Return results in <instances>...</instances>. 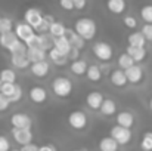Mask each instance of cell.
Returning <instances> with one entry per match:
<instances>
[{
	"mask_svg": "<svg viewBox=\"0 0 152 151\" xmlns=\"http://www.w3.org/2000/svg\"><path fill=\"white\" fill-rule=\"evenodd\" d=\"M9 151H19V150H15V148H10Z\"/></svg>",
	"mask_w": 152,
	"mask_h": 151,
	"instance_id": "816d5d0a",
	"label": "cell"
},
{
	"mask_svg": "<svg viewBox=\"0 0 152 151\" xmlns=\"http://www.w3.org/2000/svg\"><path fill=\"white\" fill-rule=\"evenodd\" d=\"M13 19L9 16H1L0 19V34H6V33H12L13 31Z\"/></svg>",
	"mask_w": 152,
	"mask_h": 151,
	"instance_id": "836d02e7",
	"label": "cell"
},
{
	"mask_svg": "<svg viewBox=\"0 0 152 151\" xmlns=\"http://www.w3.org/2000/svg\"><path fill=\"white\" fill-rule=\"evenodd\" d=\"M139 15H140V18L143 19L145 24H152V3L143 4L139 10Z\"/></svg>",
	"mask_w": 152,
	"mask_h": 151,
	"instance_id": "e575fe53",
	"label": "cell"
},
{
	"mask_svg": "<svg viewBox=\"0 0 152 151\" xmlns=\"http://www.w3.org/2000/svg\"><path fill=\"white\" fill-rule=\"evenodd\" d=\"M139 147L142 151H152V130H146L142 135Z\"/></svg>",
	"mask_w": 152,
	"mask_h": 151,
	"instance_id": "d6a6232c",
	"label": "cell"
},
{
	"mask_svg": "<svg viewBox=\"0 0 152 151\" xmlns=\"http://www.w3.org/2000/svg\"><path fill=\"white\" fill-rule=\"evenodd\" d=\"M39 150V145L36 144H30V145H25V147H21L19 151H37Z\"/></svg>",
	"mask_w": 152,
	"mask_h": 151,
	"instance_id": "c3c4849f",
	"label": "cell"
},
{
	"mask_svg": "<svg viewBox=\"0 0 152 151\" xmlns=\"http://www.w3.org/2000/svg\"><path fill=\"white\" fill-rule=\"evenodd\" d=\"M10 135H12L13 141L21 147L33 144V139H34V135H33L31 129H12Z\"/></svg>",
	"mask_w": 152,
	"mask_h": 151,
	"instance_id": "52a82bcc",
	"label": "cell"
},
{
	"mask_svg": "<svg viewBox=\"0 0 152 151\" xmlns=\"http://www.w3.org/2000/svg\"><path fill=\"white\" fill-rule=\"evenodd\" d=\"M10 64L16 70H27L30 67V62L25 55H10Z\"/></svg>",
	"mask_w": 152,
	"mask_h": 151,
	"instance_id": "484cf974",
	"label": "cell"
},
{
	"mask_svg": "<svg viewBox=\"0 0 152 151\" xmlns=\"http://www.w3.org/2000/svg\"><path fill=\"white\" fill-rule=\"evenodd\" d=\"M123 24L126 28H130V30H136L139 22H137V18L134 15H124L123 16Z\"/></svg>",
	"mask_w": 152,
	"mask_h": 151,
	"instance_id": "8d00e7d4",
	"label": "cell"
},
{
	"mask_svg": "<svg viewBox=\"0 0 152 151\" xmlns=\"http://www.w3.org/2000/svg\"><path fill=\"white\" fill-rule=\"evenodd\" d=\"M65 30H66V27L61 21H55L53 24H50L48 33H49V36H50L52 39H59V37H64Z\"/></svg>",
	"mask_w": 152,
	"mask_h": 151,
	"instance_id": "d4e9b609",
	"label": "cell"
},
{
	"mask_svg": "<svg viewBox=\"0 0 152 151\" xmlns=\"http://www.w3.org/2000/svg\"><path fill=\"white\" fill-rule=\"evenodd\" d=\"M39 36H40V46L39 48L48 53L53 48V39H52L49 34H39Z\"/></svg>",
	"mask_w": 152,
	"mask_h": 151,
	"instance_id": "d590c367",
	"label": "cell"
},
{
	"mask_svg": "<svg viewBox=\"0 0 152 151\" xmlns=\"http://www.w3.org/2000/svg\"><path fill=\"white\" fill-rule=\"evenodd\" d=\"M55 22V18L52 16V15H43V18H42V22L37 25V28L34 30V33L37 34H48V31H49V27H50V24Z\"/></svg>",
	"mask_w": 152,
	"mask_h": 151,
	"instance_id": "83f0119b",
	"label": "cell"
},
{
	"mask_svg": "<svg viewBox=\"0 0 152 151\" xmlns=\"http://www.w3.org/2000/svg\"><path fill=\"white\" fill-rule=\"evenodd\" d=\"M0 19H1V15H0Z\"/></svg>",
	"mask_w": 152,
	"mask_h": 151,
	"instance_id": "f5cc1de1",
	"label": "cell"
},
{
	"mask_svg": "<svg viewBox=\"0 0 152 151\" xmlns=\"http://www.w3.org/2000/svg\"><path fill=\"white\" fill-rule=\"evenodd\" d=\"M10 124H12V129H31L33 119L30 114L24 111H16L10 116Z\"/></svg>",
	"mask_w": 152,
	"mask_h": 151,
	"instance_id": "8992f818",
	"label": "cell"
},
{
	"mask_svg": "<svg viewBox=\"0 0 152 151\" xmlns=\"http://www.w3.org/2000/svg\"><path fill=\"white\" fill-rule=\"evenodd\" d=\"M72 151H87V150H84V148H80V150H72Z\"/></svg>",
	"mask_w": 152,
	"mask_h": 151,
	"instance_id": "f907efd6",
	"label": "cell"
},
{
	"mask_svg": "<svg viewBox=\"0 0 152 151\" xmlns=\"http://www.w3.org/2000/svg\"><path fill=\"white\" fill-rule=\"evenodd\" d=\"M117 62H118V67H120V70H123V71H126L127 68H130L132 65H134V62H133V59L126 53V52H123V53H120L118 55V58H117Z\"/></svg>",
	"mask_w": 152,
	"mask_h": 151,
	"instance_id": "1f68e13d",
	"label": "cell"
},
{
	"mask_svg": "<svg viewBox=\"0 0 152 151\" xmlns=\"http://www.w3.org/2000/svg\"><path fill=\"white\" fill-rule=\"evenodd\" d=\"M127 42H129V46H132V48H145V45H146V40L140 34V31L130 33L127 36Z\"/></svg>",
	"mask_w": 152,
	"mask_h": 151,
	"instance_id": "7402d4cb",
	"label": "cell"
},
{
	"mask_svg": "<svg viewBox=\"0 0 152 151\" xmlns=\"http://www.w3.org/2000/svg\"><path fill=\"white\" fill-rule=\"evenodd\" d=\"M78 37H81L84 42L87 40H93L96 33H98V25H96V21L93 18H89V16H81V18H77L74 21V28H72Z\"/></svg>",
	"mask_w": 152,
	"mask_h": 151,
	"instance_id": "6da1fadb",
	"label": "cell"
},
{
	"mask_svg": "<svg viewBox=\"0 0 152 151\" xmlns=\"http://www.w3.org/2000/svg\"><path fill=\"white\" fill-rule=\"evenodd\" d=\"M30 71L37 79H46L50 74V62L49 61H42V62H37V64H31Z\"/></svg>",
	"mask_w": 152,
	"mask_h": 151,
	"instance_id": "4fadbf2b",
	"label": "cell"
},
{
	"mask_svg": "<svg viewBox=\"0 0 152 151\" xmlns=\"http://www.w3.org/2000/svg\"><path fill=\"white\" fill-rule=\"evenodd\" d=\"M22 96H24L22 88H21L19 85H15V91H13L12 96L9 98V102H10V104H12V102H19V101L22 99Z\"/></svg>",
	"mask_w": 152,
	"mask_h": 151,
	"instance_id": "ab89813d",
	"label": "cell"
},
{
	"mask_svg": "<svg viewBox=\"0 0 152 151\" xmlns=\"http://www.w3.org/2000/svg\"><path fill=\"white\" fill-rule=\"evenodd\" d=\"M10 150V141L7 136L0 135V151H9Z\"/></svg>",
	"mask_w": 152,
	"mask_h": 151,
	"instance_id": "b9f144b4",
	"label": "cell"
},
{
	"mask_svg": "<svg viewBox=\"0 0 152 151\" xmlns=\"http://www.w3.org/2000/svg\"><path fill=\"white\" fill-rule=\"evenodd\" d=\"M64 37L68 40V43H69V46H71V48L78 49V50H81L83 48H84V43H86V42H84L81 37H78V36H77V33H75L72 28H66V30H65Z\"/></svg>",
	"mask_w": 152,
	"mask_h": 151,
	"instance_id": "9a60e30c",
	"label": "cell"
},
{
	"mask_svg": "<svg viewBox=\"0 0 152 151\" xmlns=\"http://www.w3.org/2000/svg\"><path fill=\"white\" fill-rule=\"evenodd\" d=\"M0 82L15 85V82H16V73H15V70L13 68H3V70H0Z\"/></svg>",
	"mask_w": 152,
	"mask_h": 151,
	"instance_id": "f1b7e54d",
	"label": "cell"
},
{
	"mask_svg": "<svg viewBox=\"0 0 152 151\" xmlns=\"http://www.w3.org/2000/svg\"><path fill=\"white\" fill-rule=\"evenodd\" d=\"M16 40H18V39L15 37L13 31H12V33H6V34H0V46L4 48L6 50L10 49Z\"/></svg>",
	"mask_w": 152,
	"mask_h": 151,
	"instance_id": "4dcf8cb0",
	"label": "cell"
},
{
	"mask_svg": "<svg viewBox=\"0 0 152 151\" xmlns=\"http://www.w3.org/2000/svg\"><path fill=\"white\" fill-rule=\"evenodd\" d=\"M13 34H15V37H16L19 42H22V43L25 45L27 40L31 39L36 33H34V30H33L30 25H27L25 22H16V24L13 25Z\"/></svg>",
	"mask_w": 152,
	"mask_h": 151,
	"instance_id": "8fae6325",
	"label": "cell"
},
{
	"mask_svg": "<svg viewBox=\"0 0 152 151\" xmlns=\"http://www.w3.org/2000/svg\"><path fill=\"white\" fill-rule=\"evenodd\" d=\"M66 59L68 61H77V59H80V50L78 49H74V48H71L69 52H68V55H66Z\"/></svg>",
	"mask_w": 152,
	"mask_h": 151,
	"instance_id": "ee69618b",
	"label": "cell"
},
{
	"mask_svg": "<svg viewBox=\"0 0 152 151\" xmlns=\"http://www.w3.org/2000/svg\"><path fill=\"white\" fill-rule=\"evenodd\" d=\"M66 122H68V126L72 130H75V132H84L90 126L89 116L83 110H74V111H71L68 114V117H66Z\"/></svg>",
	"mask_w": 152,
	"mask_h": 151,
	"instance_id": "3957f363",
	"label": "cell"
},
{
	"mask_svg": "<svg viewBox=\"0 0 152 151\" xmlns=\"http://www.w3.org/2000/svg\"><path fill=\"white\" fill-rule=\"evenodd\" d=\"M92 52L101 62H109L114 58V48L108 42H103V40L93 43Z\"/></svg>",
	"mask_w": 152,
	"mask_h": 151,
	"instance_id": "5b68a950",
	"label": "cell"
},
{
	"mask_svg": "<svg viewBox=\"0 0 152 151\" xmlns=\"http://www.w3.org/2000/svg\"><path fill=\"white\" fill-rule=\"evenodd\" d=\"M109 136L118 144V147H126L133 139V132L130 129H124L121 126H112L109 130Z\"/></svg>",
	"mask_w": 152,
	"mask_h": 151,
	"instance_id": "277c9868",
	"label": "cell"
},
{
	"mask_svg": "<svg viewBox=\"0 0 152 151\" xmlns=\"http://www.w3.org/2000/svg\"><path fill=\"white\" fill-rule=\"evenodd\" d=\"M124 74H126L127 83L137 85V83H140V82L143 80V77H145V70H143L140 65L134 64V65H132L130 68H127V70L124 71Z\"/></svg>",
	"mask_w": 152,
	"mask_h": 151,
	"instance_id": "7c38bea8",
	"label": "cell"
},
{
	"mask_svg": "<svg viewBox=\"0 0 152 151\" xmlns=\"http://www.w3.org/2000/svg\"><path fill=\"white\" fill-rule=\"evenodd\" d=\"M117 111H118V105H117L115 101L111 99V98L103 99L101 108H99V113H101L103 117H112V116L117 114Z\"/></svg>",
	"mask_w": 152,
	"mask_h": 151,
	"instance_id": "e0dca14e",
	"label": "cell"
},
{
	"mask_svg": "<svg viewBox=\"0 0 152 151\" xmlns=\"http://www.w3.org/2000/svg\"><path fill=\"white\" fill-rule=\"evenodd\" d=\"M126 53L133 59L134 64L139 65L142 61H145V58L148 55V50L145 49V48H132V46H127L126 48Z\"/></svg>",
	"mask_w": 152,
	"mask_h": 151,
	"instance_id": "d6986e66",
	"label": "cell"
},
{
	"mask_svg": "<svg viewBox=\"0 0 152 151\" xmlns=\"http://www.w3.org/2000/svg\"><path fill=\"white\" fill-rule=\"evenodd\" d=\"M109 82H111V85L115 86V88H124V86H127L126 74H124V71L120 70V68L111 70V73H109Z\"/></svg>",
	"mask_w": 152,
	"mask_h": 151,
	"instance_id": "2e32d148",
	"label": "cell"
},
{
	"mask_svg": "<svg viewBox=\"0 0 152 151\" xmlns=\"http://www.w3.org/2000/svg\"><path fill=\"white\" fill-rule=\"evenodd\" d=\"M106 9L114 15H123L127 10V3L124 0H109L106 3Z\"/></svg>",
	"mask_w": 152,
	"mask_h": 151,
	"instance_id": "44dd1931",
	"label": "cell"
},
{
	"mask_svg": "<svg viewBox=\"0 0 152 151\" xmlns=\"http://www.w3.org/2000/svg\"><path fill=\"white\" fill-rule=\"evenodd\" d=\"M28 98L33 104L36 105H42L45 104L46 101L49 99V94L46 91V88L40 86V85H36V86H31L30 91H28Z\"/></svg>",
	"mask_w": 152,
	"mask_h": 151,
	"instance_id": "9c48e42d",
	"label": "cell"
},
{
	"mask_svg": "<svg viewBox=\"0 0 152 151\" xmlns=\"http://www.w3.org/2000/svg\"><path fill=\"white\" fill-rule=\"evenodd\" d=\"M87 67H89V64L84 59H77V61H72L69 64V71H71V74L81 77V76H86Z\"/></svg>",
	"mask_w": 152,
	"mask_h": 151,
	"instance_id": "ffe728a7",
	"label": "cell"
},
{
	"mask_svg": "<svg viewBox=\"0 0 152 151\" xmlns=\"http://www.w3.org/2000/svg\"><path fill=\"white\" fill-rule=\"evenodd\" d=\"M115 122H117V126H121L124 129H133L134 124H136V117L132 111L129 110H123V111H118L115 114Z\"/></svg>",
	"mask_w": 152,
	"mask_h": 151,
	"instance_id": "ba28073f",
	"label": "cell"
},
{
	"mask_svg": "<svg viewBox=\"0 0 152 151\" xmlns=\"http://www.w3.org/2000/svg\"><path fill=\"white\" fill-rule=\"evenodd\" d=\"M53 49L58 50L61 55L66 56L69 49H71V46H69V43L65 37H59V39H53Z\"/></svg>",
	"mask_w": 152,
	"mask_h": 151,
	"instance_id": "4316f807",
	"label": "cell"
},
{
	"mask_svg": "<svg viewBox=\"0 0 152 151\" xmlns=\"http://www.w3.org/2000/svg\"><path fill=\"white\" fill-rule=\"evenodd\" d=\"M140 34L145 37L146 42H152V24H143V27L140 30Z\"/></svg>",
	"mask_w": 152,
	"mask_h": 151,
	"instance_id": "60d3db41",
	"label": "cell"
},
{
	"mask_svg": "<svg viewBox=\"0 0 152 151\" xmlns=\"http://www.w3.org/2000/svg\"><path fill=\"white\" fill-rule=\"evenodd\" d=\"M98 147H99L101 151H118L120 150L118 144L111 136H103V138H101L99 142H98Z\"/></svg>",
	"mask_w": 152,
	"mask_h": 151,
	"instance_id": "cb8c5ba5",
	"label": "cell"
},
{
	"mask_svg": "<svg viewBox=\"0 0 152 151\" xmlns=\"http://www.w3.org/2000/svg\"><path fill=\"white\" fill-rule=\"evenodd\" d=\"M43 12L39 9V7H28L24 13V22L27 25H30L33 30L37 28V25L42 22V18H43Z\"/></svg>",
	"mask_w": 152,
	"mask_h": 151,
	"instance_id": "30bf717a",
	"label": "cell"
},
{
	"mask_svg": "<svg viewBox=\"0 0 152 151\" xmlns=\"http://www.w3.org/2000/svg\"><path fill=\"white\" fill-rule=\"evenodd\" d=\"M50 89L58 98H69L74 92V83L69 77L59 74L55 76L50 82Z\"/></svg>",
	"mask_w": 152,
	"mask_h": 151,
	"instance_id": "7a4b0ae2",
	"label": "cell"
},
{
	"mask_svg": "<svg viewBox=\"0 0 152 151\" xmlns=\"http://www.w3.org/2000/svg\"><path fill=\"white\" fill-rule=\"evenodd\" d=\"M59 6H61L64 10H66V12L74 10V3H72V0H61V1H59Z\"/></svg>",
	"mask_w": 152,
	"mask_h": 151,
	"instance_id": "7bdbcfd3",
	"label": "cell"
},
{
	"mask_svg": "<svg viewBox=\"0 0 152 151\" xmlns=\"http://www.w3.org/2000/svg\"><path fill=\"white\" fill-rule=\"evenodd\" d=\"M72 3H74V10H83L84 7H87L86 0H72Z\"/></svg>",
	"mask_w": 152,
	"mask_h": 151,
	"instance_id": "bcb514c9",
	"label": "cell"
},
{
	"mask_svg": "<svg viewBox=\"0 0 152 151\" xmlns=\"http://www.w3.org/2000/svg\"><path fill=\"white\" fill-rule=\"evenodd\" d=\"M9 107H10V102H9V99L0 94V113L7 111V108H9Z\"/></svg>",
	"mask_w": 152,
	"mask_h": 151,
	"instance_id": "f6af8a7d",
	"label": "cell"
},
{
	"mask_svg": "<svg viewBox=\"0 0 152 151\" xmlns=\"http://www.w3.org/2000/svg\"><path fill=\"white\" fill-rule=\"evenodd\" d=\"M103 99L105 98H103V94L102 92H99V91H90L86 95V105L92 111H99Z\"/></svg>",
	"mask_w": 152,
	"mask_h": 151,
	"instance_id": "5bb4252c",
	"label": "cell"
},
{
	"mask_svg": "<svg viewBox=\"0 0 152 151\" xmlns=\"http://www.w3.org/2000/svg\"><path fill=\"white\" fill-rule=\"evenodd\" d=\"M9 52H10V55H25V53H27V46H25L22 42L16 40V42L13 43V46L9 49Z\"/></svg>",
	"mask_w": 152,
	"mask_h": 151,
	"instance_id": "74e56055",
	"label": "cell"
},
{
	"mask_svg": "<svg viewBox=\"0 0 152 151\" xmlns=\"http://www.w3.org/2000/svg\"><path fill=\"white\" fill-rule=\"evenodd\" d=\"M37 151H58V148L55 145H52V144H43V145L39 147Z\"/></svg>",
	"mask_w": 152,
	"mask_h": 151,
	"instance_id": "7dc6e473",
	"label": "cell"
},
{
	"mask_svg": "<svg viewBox=\"0 0 152 151\" xmlns=\"http://www.w3.org/2000/svg\"><path fill=\"white\" fill-rule=\"evenodd\" d=\"M15 85H16V83H15ZM15 85H10V83H3V82H0V94L9 99V98L12 96L13 91H15Z\"/></svg>",
	"mask_w": 152,
	"mask_h": 151,
	"instance_id": "f35d334b",
	"label": "cell"
},
{
	"mask_svg": "<svg viewBox=\"0 0 152 151\" xmlns=\"http://www.w3.org/2000/svg\"><path fill=\"white\" fill-rule=\"evenodd\" d=\"M102 76H103V74H102V71L98 64H90V65L87 67L86 77H87L92 83H99L102 80Z\"/></svg>",
	"mask_w": 152,
	"mask_h": 151,
	"instance_id": "603a6c76",
	"label": "cell"
},
{
	"mask_svg": "<svg viewBox=\"0 0 152 151\" xmlns=\"http://www.w3.org/2000/svg\"><path fill=\"white\" fill-rule=\"evenodd\" d=\"M149 110H151V113H152V98L149 99Z\"/></svg>",
	"mask_w": 152,
	"mask_h": 151,
	"instance_id": "681fc988",
	"label": "cell"
},
{
	"mask_svg": "<svg viewBox=\"0 0 152 151\" xmlns=\"http://www.w3.org/2000/svg\"><path fill=\"white\" fill-rule=\"evenodd\" d=\"M46 56H49V59H50L52 62L55 64V65H59V67H62V65H66V62H68V59H66V56H64V55H61L58 50H55L52 48L48 53H46Z\"/></svg>",
	"mask_w": 152,
	"mask_h": 151,
	"instance_id": "f546056e",
	"label": "cell"
},
{
	"mask_svg": "<svg viewBox=\"0 0 152 151\" xmlns=\"http://www.w3.org/2000/svg\"><path fill=\"white\" fill-rule=\"evenodd\" d=\"M30 65L31 64H37L42 61H46V52L42 50L40 48H27V53H25Z\"/></svg>",
	"mask_w": 152,
	"mask_h": 151,
	"instance_id": "ac0fdd59",
	"label": "cell"
}]
</instances>
